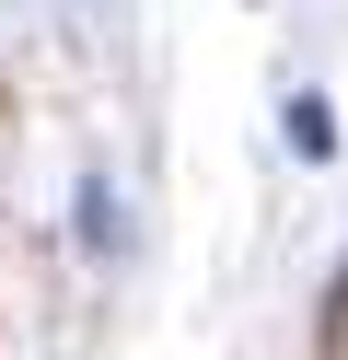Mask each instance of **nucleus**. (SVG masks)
Listing matches in <instances>:
<instances>
[{"label": "nucleus", "mask_w": 348, "mask_h": 360, "mask_svg": "<svg viewBox=\"0 0 348 360\" xmlns=\"http://www.w3.org/2000/svg\"><path fill=\"white\" fill-rule=\"evenodd\" d=\"M290 151H302V163L337 151V105H325V94H290Z\"/></svg>", "instance_id": "obj_1"}]
</instances>
